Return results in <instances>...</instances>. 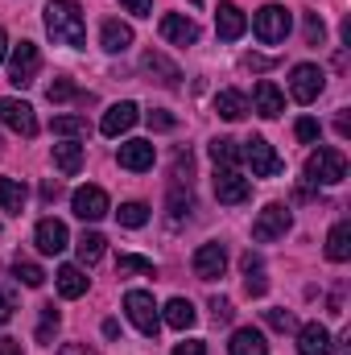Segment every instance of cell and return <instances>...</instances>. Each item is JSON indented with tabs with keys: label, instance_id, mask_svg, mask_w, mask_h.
Segmentation results:
<instances>
[{
	"label": "cell",
	"instance_id": "obj_1",
	"mask_svg": "<svg viewBox=\"0 0 351 355\" xmlns=\"http://www.w3.org/2000/svg\"><path fill=\"white\" fill-rule=\"evenodd\" d=\"M46 33L58 42V46H87V21H83V8L75 0H50L46 4Z\"/></svg>",
	"mask_w": 351,
	"mask_h": 355
},
{
	"label": "cell",
	"instance_id": "obj_2",
	"mask_svg": "<svg viewBox=\"0 0 351 355\" xmlns=\"http://www.w3.org/2000/svg\"><path fill=\"white\" fill-rule=\"evenodd\" d=\"M348 178V157L343 149H331V145H318L310 157H306V182L310 186H339Z\"/></svg>",
	"mask_w": 351,
	"mask_h": 355
},
{
	"label": "cell",
	"instance_id": "obj_3",
	"mask_svg": "<svg viewBox=\"0 0 351 355\" xmlns=\"http://www.w3.org/2000/svg\"><path fill=\"white\" fill-rule=\"evenodd\" d=\"M124 310H128L132 327H137L145 339H157V331H162V314H157L153 293H145V289H128V293H124Z\"/></svg>",
	"mask_w": 351,
	"mask_h": 355
},
{
	"label": "cell",
	"instance_id": "obj_4",
	"mask_svg": "<svg viewBox=\"0 0 351 355\" xmlns=\"http://www.w3.org/2000/svg\"><path fill=\"white\" fill-rule=\"evenodd\" d=\"M252 33L261 37L264 46L285 42V37H289V8H285V4H264V8H257V17H252Z\"/></svg>",
	"mask_w": 351,
	"mask_h": 355
},
{
	"label": "cell",
	"instance_id": "obj_5",
	"mask_svg": "<svg viewBox=\"0 0 351 355\" xmlns=\"http://www.w3.org/2000/svg\"><path fill=\"white\" fill-rule=\"evenodd\" d=\"M289 227H293V219H289V207H281V202H268L261 215H257V223H252V240H257V244H273V240H281Z\"/></svg>",
	"mask_w": 351,
	"mask_h": 355
},
{
	"label": "cell",
	"instance_id": "obj_6",
	"mask_svg": "<svg viewBox=\"0 0 351 355\" xmlns=\"http://www.w3.org/2000/svg\"><path fill=\"white\" fill-rule=\"evenodd\" d=\"M240 157L252 166V174H257V178H277L281 170H285V162L273 153V145H268L264 137H248V141H244V149H240Z\"/></svg>",
	"mask_w": 351,
	"mask_h": 355
},
{
	"label": "cell",
	"instance_id": "obj_7",
	"mask_svg": "<svg viewBox=\"0 0 351 355\" xmlns=\"http://www.w3.org/2000/svg\"><path fill=\"white\" fill-rule=\"evenodd\" d=\"M37 71H42L37 46H33V42H21V46L12 50V58H8V83H12V87H29V83L37 79Z\"/></svg>",
	"mask_w": 351,
	"mask_h": 355
},
{
	"label": "cell",
	"instance_id": "obj_8",
	"mask_svg": "<svg viewBox=\"0 0 351 355\" xmlns=\"http://www.w3.org/2000/svg\"><path fill=\"white\" fill-rule=\"evenodd\" d=\"M323 87H327L323 67H314V62H298V67H293V75H289V91H293L298 103H314V99L323 95Z\"/></svg>",
	"mask_w": 351,
	"mask_h": 355
},
{
	"label": "cell",
	"instance_id": "obj_9",
	"mask_svg": "<svg viewBox=\"0 0 351 355\" xmlns=\"http://www.w3.org/2000/svg\"><path fill=\"white\" fill-rule=\"evenodd\" d=\"M0 124L4 128H12L17 137H37V116H33V107L25 103V99H0Z\"/></svg>",
	"mask_w": 351,
	"mask_h": 355
},
{
	"label": "cell",
	"instance_id": "obj_10",
	"mask_svg": "<svg viewBox=\"0 0 351 355\" xmlns=\"http://www.w3.org/2000/svg\"><path fill=\"white\" fill-rule=\"evenodd\" d=\"M248 194H252V182L240 170H215V198L223 207H240V202H248Z\"/></svg>",
	"mask_w": 351,
	"mask_h": 355
},
{
	"label": "cell",
	"instance_id": "obj_11",
	"mask_svg": "<svg viewBox=\"0 0 351 355\" xmlns=\"http://www.w3.org/2000/svg\"><path fill=\"white\" fill-rule=\"evenodd\" d=\"M71 207H75V215H79L83 223H95V219H103V215L112 211L103 186H79V190L71 194Z\"/></svg>",
	"mask_w": 351,
	"mask_h": 355
},
{
	"label": "cell",
	"instance_id": "obj_12",
	"mask_svg": "<svg viewBox=\"0 0 351 355\" xmlns=\"http://www.w3.org/2000/svg\"><path fill=\"white\" fill-rule=\"evenodd\" d=\"M33 244H37V252H42V257H58V252L71 244V232H67V223H62V219H42V223H37V232H33Z\"/></svg>",
	"mask_w": 351,
	"mask_h": 355
},
{
	"label": "cell",
	"instance_id": "obj_13",
	"mask_svg": "<svg viewBox=\"0 0 351 355\" xmlns=\"http://www.w3.org/2000/svg\"><path fill=\"white\" fill-rule=\"evenodd\" d=\"M228 272V252H223V244H203L198 252H194V277L198 281H219Z\"/></svg>",
	"mask_w": 351,
	"mask_h": 355
},
{
	"label": "cell",
	"instance_id": "obj_14",
	"mask_svg": "<svg viewBox=\"0 0 351 355\" xmlns=\"http://www.w3.org/2000/svg\"><path fill=\"white\" fill-rule=\"evenodd\" d=\"M244 29H248L244 8H240V4H232V0H223V4L215 8V33H219L223 42H236V37H244Z\"/></svg>",
	"mask_w": 351,
	"mask_h": 355
},
{
	"label": "cell",
	"instance_id": "obj_15",
	"mask_svg": "<svg viewBox=\"0 0 351 355\" xmlns=\"http://www.w3.org/2000/svg\"><path fill=\"white\" fill-rule=\"evenodd\" d=\"M153 141H124L120 145V153H116V162L124 166V170H132V174H145V170H153Z\"/></svg>",
	"mask_w": 351,
	"mask_h": 355
},
{
	"label": "cell",
	"instance_id": "obj_16",
	"mask_svg": "<svg viewBox=\"0 0 351 355\" xmlns=\"http://www.w3.org/2000/svg\"><path fill=\"white\" fill-rule=\"evenodd\" d=\"M137 112H141V107L128 103V99H124V103H112V107L103 112V120H99V132H103V137H120V132H128V128L137 124Z\"/></svg>",
	"mask_w": 351,
	"mask_h": 355
},
{
	"label": "cell",
	"instance_id": "obj_17",
	"mask_svg": "<svg viewBox=\"0 0 351 355\" xmlns=\"http://www.w3.org/2000/svg\"><path fill=\"white\" fill-rule=\"evenodd\" d=\"M331 347H335V339H331V331L323 322L298 327V352L302 355H331Z\"/></svg>",
	"mask_w": 351,
	"mask_h": 355
},
{
	"label": "cell",
	"instance_id": "obj_18",
	"mask_svg": "<svg viewBox=\"0 0 351 355\" xmlns=\"http://www.w3.org/2000/svg\"><path fill=\"white\" fill-rule=\"evenodd\" d=\"M162 37L174 42V46H194L198 42V25L190 17H182V12H166L162 17Z\"/></svg>",
	"mask_w": 351,
	"mask_h": 355
},
{
	"label": "cell",
	"instance_id": "obj_19",
	"mask_svg": "<svg viewBox=\"0 0 351 355\" xmlns=\"http://www.w3.org/2000/svg\"><path fill=\"white\" fill-rule=\"evenodd\" d=\"M252 107H257V116H264V120H277V116L285 112V95H281V87H277V83L261 79V83H257V91H252Z\"/></svg>",
	"mask_w": 351,
	"mask_h": 355
},
{
	"label": "cell",
	"instance_id": "obj_20",
	"mask_svg": "<svg viewBox=\"0 0 351 355\" xmlns=\"http://www.w3.org/2000/svg\"><path fill=\"white\" fill-rule=\"evenodd\" d=\"M141 67H145V75H153L162 87H178V79H182V71H178V67L166 58V54H162V50H145Z\"/></svg>",
	"mask_w": 351,
	"mask_h": 355
},
{
	"label": "cell",
	"instance_id": "obj_21",
	"mask_svg": "<svg viewBox=\"0 0 351 355\" xmlns=\"http://www.w3.org/2000/svg\"><path fill=\"white\" fill-rule=\"evenodd\" d=\"M99 46L108 50V54H124L128 46H132V25H124V21H103V29H99Z\"/></svg>",
	"mask_w": 351,
	"mask_h": 355
},
{
	"label": "cell",
	"instance_id": "obj_22",
	"mask_svg": "<svg viewBox=\"0 0 351 355\" xmlns=\"http://www.w3.org/2000/svg\"><path fill=\"white\" fill-rule=\"evenodd\" d=\"M244 293L248 297H264L268 293V277H264V261L257 257V252H244Z\"/></svg>",
	"mask_w": 351,
	"mask_h": 355
},
{
	"label": "cell",
	"instance_id": "obj_23",
	"mask_svg": "<svg viewBox=\"0 0 351 355\" xmlns=\"http://www.w3.org/2000/svg\"><path fill=\"white\" fill-rule=\"evenodd\" d=\"M25 198H29V186L21 178H0V211L21 215L25 211Z\"/></svg>",
	"mask_w": 351,
	"mask_h": 355
},
{
	"label": "cell",
	"instance_id": "obj_24",
	"mask_svg": "<svg viewBox=\"0 0 351 355\" xmlns=\"http://www.w3.org/2000/svg\"><path fill=\"white\" fill-rule=\"evenodd\" d=\"M228 352L232 355H268V343H264V335L257 331V327H240V331L232 335Z\"/></svg>",
	"mask_w": 351,
	"mask_h": 355
},
{
	"label": "cell",
	"instance_id": "obj_25",
	"mask_svg": "<svg viewBox=\"0 0 351 355\" xmlns=\"http://www.w3.org/2000/svg\"><path fill=\"white\" fill-rule=\"evenodd\" d=\"M327 261H335V265L351 261V223L348 219H339L331 227V236H327Z\"/></svg>",
	"mask_w": 351,
	"mask_h": 355
},
{
	"label": "cell",
	"instance_id": "obj_26",
	"mask_svg": "<svg viewBox=\"0 0 351 355\" xmlns=\"http://www.w3.org/2000/svg\"><path fill=\"white\" fill-rule=\"evenodd\" d=\"M215 112H219V116H223V120H232V124H236V120H244V116H248V99H244V91H219V95H215Z\"/></svg>",
	"mask_w": 351,
	"mask_h": 355
},
{
	"label": "cell",
	"instance_id": "obj_27",
	"mask_svg": "<svg viewBox=\"0 0 351 355\" xmlns=\"http://www.w3.org/2000/svg\"><path fill=\"white\" fill-rule=\"evenodd\" d=\"M58 293H62L67 302L83 297V293H87V277H83V268L79 265H62L58 268Z\"/></svg>",
	"mask_w": 351,
	"mask_h": 355
},
{
	"label": "cell",
	"instance_id": "obj_28",
	"mask_svg": "<svg viewBox=\"0 0 351 355\" xmlns=\"http://www.w3.org/2000/svg\"><path fill=\"white\" fill-rule=\"evenodd\" d=\"M211 162H215V170H236V166H240V141L215 137V141H211Z\"/></svg>",
	"mask_w": 351,
	"mask_h": 355
},
{
	"label": "cell",
	"instance_id": "obj_29",
	"mask_svg": "<svg viewBox=\"0 0 351 355\" xmlns=\"http://www.w3.org/2000/svg\"><path fill=\"white\" fill-rule=\"evenodd\" d=\"M54 166H58L62 174H79V170H83V145H79V141L54 145Z\"/></svg>",
	"mask_w": 351,
	"mask_h": 355
},
{
	"label": "cell",
	"instance_id": "obj_30",
	"mask_svg": "<svg viewBox=\"0 0 351 355\" xmlns=\"http://www.w3.org/2000/svg\"><path fill=\"white\" fill-rule=\"evenodd\" d=\"M162 318H166V327H174V331H190L198 314H194V306H190L186 297H170V306H166Z\"/></svg>",
	"mask_w": 351,
	"mask_h": 355
},
{
	"label": "cell",
	"instance_id": "obj_31",
	"mask_svg": "<svg viewBox=\"0 0 351 355\" xmlns=\"http://www.w3.org/2000/svg\"><path fill=\"white\" fill-rule=\"evenodd\" d=\"M103 248H108V240H103L99 232H83V236H79V261H83V265H95V261L103 257Z\"/></svg>",
	"mask_w": 351,
	"mask_h": 355
},
{
	"label": "cell",
	"instance_id": "obj_32",
	"mask_svg": "<svg viewBox=\"0 0 351 355\" xmlns=\"http://www.w3.org/2000/svg\"><path fill=\"white\" fill-rule=\"evenodd\" d=\"M166 207H170V219L190 215V207H194V198H190V186L174 182V186H170V198H166Z\"/></svg>",
	"mask_w": 351,
	"mask_h": 355
},
{
	"label": "cell",
	"instance_id": "obj_33",
	"mask_svg": "<svg viewBox=\"0 0 351 355\" xmlns=\"http://www.w3.org/2000/svg\"><path fill=\"white\" fill-rule=\"evenodd\" d=\"M116 219H120L124 227H145V223H149V207H145V202H124V207L116 211Z\"/></svg>",
	"mask_w": 351,
	"mask_h": 355
},
{
	"label": "cell",
	"instance_id": "obj_34",
	"mask_svg": "<svg viewBox=\"0 0 351 355\" xmlns=\"http://www.w3.org/2000/svg\"><path fill=\"white\" fill-rule=\"evenodd\" d=\"M62 314L54 306H42V322H37V343H54V331H58Z\"/></svg>",
	"mask_w": 351,
	"mask_h": 355
},
{
	"label": "cell",
	"instance_id": "obj_35",
	"mask_svg": "<svg viewBox=\"0 0 351 355\" xmlns=\"http://www.w3.org/2000/svg\"><path fill=\"white\" fill-rule=\"evenodd\" d=\"M58 137H79V132H87V116H54V124H50Z\"/></svg>",
	"mask_w": 351,
	"mask_h": 355
},
{
	"label": "cell",
	"instance_id": "obj_36",
	"mask_svg": "<svg viewBox=\"0 0 351 355\" xmlns=\"http://www.w3.org/2000/svg\"><path fill=\"white\" fill-rule=\"evenodd\" d=\"M12 272H17V281H21V285H29V289H37V285L46 281V272L33 265V261H17V265H12Z\"/></svg>",
	"mask_w": 351,
	"mask_h": 355
},
{
	"label": "cell",
	"instance_id": "obj_37",
	"mask_svg": "<svg viewBox=\"0 0 351 355\" xmlns=\"http://www.w3.org/2000/svg\"><path fill=\"white\" fill-rule=\"evenodd\" d=\"M46 95H50V103H67V99H79V87H75L71 79H54V83L46 87Z\"/></svg>",
	"mask_w": 351,
	"mask_h": 355
},
{
	"label": "cell",
	"instance_id": "obj_38",
	"mask_svg": "<svg viewBox=\"0 0 351 355\" xmlns=\"http://www.w3.org/2000/svg\"><path fill=\"white\" fill-rule=\"evenodd\" d=\"M116 272H120V277H124V272H145V277H153V261H145V257H128V252H124V257L116 261Z\"/></svg>",
	"mask_w": 351,
	"mask_h": 355
},
{
	"label": "cell",
	"instance_id": "obj_39",
	"mask_svg": "<svg viewBox=\"0 0 351 355\" xmlns=\"http://www.w3.org/2000/svg\"><path fill=\"white\" fill-rule=\"evenodd\" d=\"M306 42H310V46H323V42H327V25H323L318 12H306Z\"/></svg>",
	"mask_w": 351,
	"mask_h": 355
},
{
	"label": "cell",
	"instance_id": "obj_40",
	"mask_svg": "<svg viewBox=\"0 0 351 355\" xmlns=\"http://www.w3.org/2000/svg\"><path fill=\"white\" fill-rule=\"evenodd\" d=\"M264 322H268L273 331H298V318H293L289 310H264Z\"/></svg>",
	"mask_w": 351,
	"mask_h": 355
},
{
	"label": "cell",
	"instance_id": "obj_41",
	"mask_svg": "<svg viewBox=\"0 0 351 355\" xmlns=\"http://www.w3.org/2000/svg\"><path fill=\"white\" fill-rule=\"evenodd\" d=\"M190 174H194V157L190 153H174V182L190 186Z\"/></svg>",
	"mask_w": 351,
	"mask_h": 355
},
{
	"label": "cell",
	"instance_id": "obj_42",
	"mask_svg": "<svg viewBox=\"0 0 351 355\" xmlns=\"http://www.w3.org/2000/svg\"><path fill=\"white\" fill-rule=\"evenodd\" d=\"M145 120H149V128H157V132H170V128L178 124L166 107H153V112H145Z\"/></svg>",
	"mask_w": 351,
	"mask_h": 355
},
{
	"label": "cell",
	"instance_id": "obj_43",
	"mask_svg": "<svg viewBox=\"0 0 351 355\" xmlns=\"http://www.w3.org/2000/svg\"><path fill=\"white\" fill-rule=\"evenodd\" d=\"M293 132H298V141H306V145H310V141H318V132H323V128H318V120H310V116H302Z\"/></svg>",
	"mask_w": 351,
	"mask_h": 355
},
{
	"label": "cell",
	"instance_id": "obj_44",
	"mask_svg": "<svg viewBox=\"0 0 351 355\" xmlns=\"http://www.w3.org/2000/svg\"><path fill=\"white\" fill-rule=\"evenodd\" d=\"M232 314H236V310H232L228 297H211V318H215V322H232Z\"/></svg>",
	"mask_w": 351,
	"mask_h": 355
},
{
	"label": "cell",
	"instance_id": "obj_45",
	"mask_svg": "<svg viewBox=\"0 0 351 355\" xmlns=\"http://www.w3.org/2000/svg\"><path fill=\"white\" fill-rule=\"evenodd\" d=\"M12 314H17V293H12V289H0V327H4Z\"/></svg>",
	"mask_w": 351,
	"mask_h": 355
},
{
	"label": "cell",
	"instance_id": "obj_46",
	"mask_svg": "<svg viewBox=\"0 0 351 355\" xmlns=\"http://www.w3.org/2000/svg\"><path fill=\"white\" fill-rule=\"evenodd\" d=\"M132 17H153V0H120Z\"/></svg>",
	"mask_w": 351,
	"mask_h": 355
},
{
	"label": "cell",
	"instance_id": "obj_47",
	"mask_svg": "<svg viewBox=\"0 0 351 355\" xmlns=\"http://www.w3.org/2000/svg\"><path fill=\"white\" fill-rule=\"evenodd\" d=\"M58 198H62V186H58V182H42V202L50 207V202H58Z\"/></svg>",
	"mask_w": 351,
	"mask_h": 355
},
{
	"label": "cell",
	"instance_id": "obj_48",
	"mask_svg": "<svg viewBox=\"0 0 351 355\" xmlns=\"http://www.w3.org/2000/svg\"><path fill=\"white\" fill-rule=\"evenodd\" d=\"M174 355H207V347L198 343V339H186V343H178Z\"/></svg>",
	"mask_w": 351,
	"mask_h": 355
},
{
	"label": "cell",
	"instance_id": "obj_49",
	"mask_svg": "<svg viewBox=\"0 0 351 355\" xmlns=\"http://www.w3.org/2000/svg\"><path fill=\"white\" fill-rule=\"evenodd\" d=\"M58 355H99V352L87 347V343H67V347H58Z\"/></svg>",
	"mask_w": 351,
	"mask_h": 355
},
{
	"label": "cell",
	"instance_id": "obj_50",
	"mask_svg": "<svg viewBox=\"0 0 351 355\" xmlns=\"http://www.w3.org/2000/svg\"><path fill=\"white\" fill-rule=\"evenodd\" d=\"M244 67H248V71H268L273 62H268V58H261V54H248V58H244Z\"/></svg>",
	"mask_w": 351,
	"mask_h": 355
},
{
	"label": "cell",
	"instance_id": "obj_51",
	"mask_svg": "<svg viewBox=\"0 0 351 355\" xmlns=\"http://www.w3.org/2000/svg\"><path fill=\"white\" fill-rule=\"evenodd\" d=\"M0 355H25V352H21L17 339H0Z\"/></svg>",
	"mask_w": 351,
	"mask_h": 355
},
{
	"label": "cell",
	"instance_id": "obj_52",
	"mask_svg": "<svg viewBox=\"0 0 351 355\" xmlns=\"http://www.w3.org/2000/svg\"><path fill=\"white\" fill-rule=\"evenodd\" d=\"M335 132H339V137H348V132H351V120H348V112H339V120H335Z\"/></svg>",
	"mask_w": 351,
	"mask_h": 355
},
{
	"label": "cell",
	"instance_id": "obj_53",
	"mask_svg": "<svg viewBox=\"0 0 351 355\" xmlns=\"http://www.w3.org/2000/svg\"><path fill=\"white\" fill-rule=\"evenodd\" d=\"M103 335H108V339H116V335H120V322H112V318H108V322H103Z\"/></svg>",
	"mask_w": 351,
	"mask_h": 355
},
{
	"label": "cell",
	"instance_id": "obj_54",
	"mask_svg": "<svg viewBox=\"0 0 351 355\" xmlns=\"http://www.w3.org/2000/svg\"><path fill=\"white\" fill-rule=\"evenodd\" d=\"M4 46H8V42H4V29H0V62H4Z\"/></svg>",
	"mask_w": 351,
	"mask_h": 355
},
{
	"label": "cell",
	"instance_id": "obj_55",
	"mask_svg": "<svg viewBox=\"0 0 351 355\" xmlns=\"http://www.w3.org/2000/svg\"><path fill=\"white\" fill-rule=\"evenodd\" d=\"M190 4H203V0H190Z\"/></svg>",
	"mask_w": 351,
	"mask_h": 355
},
{
	"label": "cell",
	"instance_id": "obj_56",
	"mask_svg": "<svg viewBox=\"0 0 351 355\" xmlns=\"http://www.w3.org/2000/svg\"><path fill=\"white\" fill-rule=\"evenodd\" d=\"M0 153H4V145H0Z\"/></svg>",
	"mask_w": 351,
	"mask_h": 355
}]
</instances>
